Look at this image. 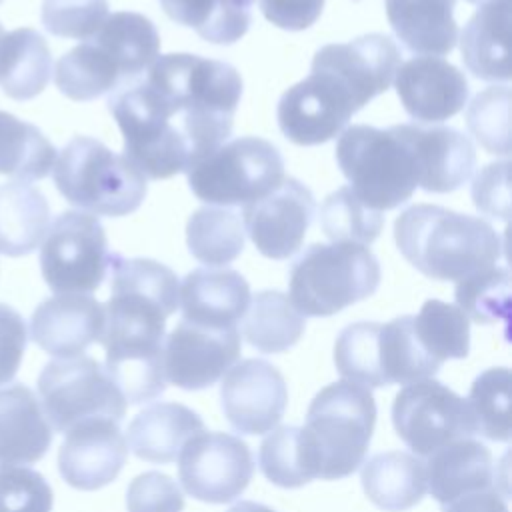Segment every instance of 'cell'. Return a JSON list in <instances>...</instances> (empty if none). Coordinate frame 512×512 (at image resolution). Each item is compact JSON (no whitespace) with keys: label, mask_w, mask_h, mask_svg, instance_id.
<instances>
[{"label":"cell","mask_w":512,"mask_h":512,"mask_svg":"<svg viewBox=\"0 0 512 512\" xmlns=\"http://www.w3.org/2000/svg\"><path fill=\"white\" fill-rule=\"evenodd\" d=\"M242 96L234 66L196 54L158 56L142 84L108 100L124 156L152 180L188 172L226 142Z\"/></svg>","instance_id":"obj_1"},{"label":"cell","mask_w":512,"mask_h":512,"mask_svg":"<svg viewBox=\"0 0 512 512\" xmlns=\"http://www.w3.org/2000/svg\"><path fill=\"white\" fill-rule=\"evenodd\" d=\"M400 254L432 280H462L496 264L502 242L482 218L434 204L406 208L394 222Z\"/></svg>","instance_id":"obj_2"},{"label":"cell","mask_w":512,"mask_h":512,"mask_svg":"<svg viewBox=\"0 0 512 512\" xmlns=\"http://www.w3.org/2000/svg\"><path fill=\"white\" fill-rule=\"evenodd\" d=\"M112 296L104 306L100 344L106 358L162 352L166 318L178 308L176 274L150 258L112 254Z\"/></svg>","instance_id":"obj_3"},{"label":"cell","mask_w":512,"mask_h":512,"mask_svg":"<svg viewBox=\"0 0 512 512\" xmlns=\"http://www.w3.org/2000/svg\"><path fill=\"white\" fill-rule=\"evenodd\" d=\"M158 52L160 36L146 16L114 12L94 36L56 62L54 82L70 100H94L150 68Z\"/></svg>","instance_id":"obj_4"},{"label":"cell","mask_w":512,"mask_h":512,"mask_svg":"<svg viewBox=\"0 0 512 512\" xmlns=\"http://www.w3.org/2000/svg\"><path fill=\"white\" fill-rule=\"evenodd\" d=\"M376 424V402L368 388L338 380L324 386L306 412L304 436L314 452L318 478L340 480L360 468Z\"/></svg>","instance_id":"obj_5"},{"label":"cell","mask_w":512,"mask_h":512,"mask_svg":"<svg viewBox=\"0 0 512 512\" xmlns=\"http://www.w3.org/2000/svg\"><path fill=\"white\" fill-rule=\"evenodd\" d=\"M52 178L64 200L88 214L126 216L146 196V176L90 136H76L60 150Z\"/></svg>","instance_id":"obj_6"},{"label":"cell","mask_w":512,"mask_h":512,"mask_svg":"<svg viewBox=\"0 0 512 512\" xmlns=\"http://www.w3.org/2000/svg\"><path fill=\"white\" fill-rule=\"evenodd\" d=\"M380 264L360 244H312L290 270V302L302 316H332L376 292Z\"/></svg>","instance_id":"obj_7"},{"label":"cell","mask_w":512,"mask_h":512,"mask_svg":"<svg viewBox=\"0 0 512 512\" xmlns=\"http://www.w3.org/2000/svg\"><path fill=\"white\" fill-rule=\"evenodd\" d=\"M336 160L350 190L372 210H392L418 186L414 156L394 126L356 124L340 132Z\"/></svg>","instance_id":"obj_8"},{"label":"cell","mask_w":512,"mask_h":512,"mask_svg":"<svg viewBox=\"0 0 512 512\" xmlns=\"http://www.w3.org/2000/svg\"><path fill=\"white\" fill-rule=\"evenodd\" d=\"M186 174L190 190L202 202L224 208L246 206L284 180V162L268 140L240 136L220 144Z\"/></svg>","instance_id":"obj_9"},{"label":"cell","mask_w":512,"mask_h":512,"mask_svg":"<svg viewBox=\"0 0 512 512\" xmlns=\"http://www.w3.org/2000/svg\"><path fill=\"white\" fill-rule=\"evenodd\" d=\"M38 394L46 420L60 434L92 418L120 422L126 414L122 392L106 368L88 356L48 362L38 376Z\"/></svg>","instance_id":"obj_10"},{"label":"cell","mask_w":512,"mask_h":512,"mask_svg":"<svg viewBox=\"0 0 512 512\" xmlns=\"http://www.w3.org/2000/svg\"><path fill=\"white\" fill-rule=\"evenodd\" d=\"M106 232L88 212H62L40 246V270L56 294H90L110 268Z\"/></svg>","instance_id":"obj_11"},{"label":"cell","mask_w":512,"mask_h":512,"mask_svg":"<svg viewBox=\"0 0 512 512\" xmlns=\"http://www.w3.org/2000/svg\"><path fill=\"white\" fill-rule=\"evenodd\" d=\"M392 424L418 456H430L450 442L476 434L466 400L434 378L406 384L394 396Z\"/></svg>","instance_id":"obj_12"},{"label":"cell","mask_w":512,"mask_h":512,"mask_svg":"<svg viewBox=\"0 0 512 512\" xmlns=\"http://www.w3.org/2000/svg\"><path fill=\"white\" fill-rule=\"evenodd\" d=\"M254 474V458L248 444L226 432L192 436L178 454V478L196 500L226 504L236 500Z\"/></svg>","instance_id":"obj_13"},{"label":"cell","mask_w":512,"mask_h":512,"mask_svg":"<svg viewBox=\"0 0 512 512\" xmlns=\"http://www.w3.org/2000/svg\"><path fill=\"white\" fill-rule=\"evenodd\" d=\"M236 326L210 328L182 320L162 346L164 378L182 390H202L218 382L240 358Z\"/></svg>","instance_id":"obj_14"},{"label":"cell","mask_w":512,"mask_h":512,"mask_svg":"<svg viewBox=\"0 0 512 512\" xmlns=\"http://www.w3.org/2000/svg\"><path fill=\"white\" fill-rule=\"evenodd\" d=\"M220 404L240 434H266L282 420L288 404L286 380L276 366L246 358L230 366L220 384Z\"/></svg>","instance_id":"obj_15"},{"label":"cell","mask_w":512,"mask_h":512,"mask_svg":"<svg viewBox=\"0 0 512 512\" xmlns=\"http://www.w3.org/2000/svg\"><path fill=\"white\" fill-rule=\"evenodd\" d=\"M314 210L310 190L296 178H284L270 194L244 206V232L260 254L284 260L302 246Z\"/></svg>","instance_id":"obj_16"},{"label":"cell","mask_w":512,"mask_h":512,"mask_svg":"<svg viewBox=\"0 0 512 512\" xmlns=\"http://www.w3.org/2000/svg\"><path fill=\"white\" fill-rule=\"evenodd\" d=\"M128 446L116 420L92 418L72 426L58 450L60 476L76 490H98L120 474Z\"/></svg>","instance_id":"obj_17"},{"label":"cell","mask_w":512,"mask_h":512,"mask_svg":"<svg viewBox=\"0 0 512 512\" xmlns=\"http://www.w3.org/2000/svg\"><path fill=\"white\" fill-rule=\"evenodd\" d=\"M394 88L408 116L424 124L452 118L468 100L464 74L438 56H414L400 64Z\"/></svg>","instance_id":"obj_18"},{"label":"cell","mask_w":512,"mask_h":512,"mask_svg":"<svg viewBox=\"0 0 512 512\" xmlns=\"http://www.w3.org/2000/svg\"><path fill=\"white\" fill-rule=\"evenodd\" d=\"M104 332V306L88 294H56L32 314L30 338L56 358L80 356Z\"/></svg>","instance_id":"obj_19"},{"label":"cell","mask_w":512,"mask_h":512,"mask_svg":"<svg viewBox=\"0 0 512 512\" xmlns=\"http://www.w3.org/2000/svg\"><path fill=\"white\" fill-rule=\"evenodd\" d=\"M394 128L408 144L418 170V186L426 192H452L472 176L476 152L462 132L448 126L422 128L416 124Z\"/></svg>","instance_id":"obj_20"},{"label":"cell","mask_w":512,"mask_h":512,"mask_svg":"<svg viewBox=\"0 0 512 512\" xmlns=\"http://www.w3.org/2000/svg\"><path fill=\"white\" fill-rule=\"evenodd\" d=\"M250 304V286L244 276L230 268L206 266L196 268L178 286V306L182 320L230 328L242 320Z\"/></svg>","instance_id":"obj_21"},{"label":"cell","mask_w":512,"mask_h":512,"mask_svg":"<svg viewBox=\"0 0 512 512\" xmlns=\"http://www.w3.org/2000/svg\"><path fill=\"white\" fill-rule=\"evenodd\" d=\"M312 62L340 74L366 106L394 82L400 52L388 36L366 34L346 44L322 46Z\"/></svg>","instance_id":"obj_22"},{"label":"cell","mask_w":512,"mask_h":512,"mask_svg":"<svg viewBox=\"0 0 512 512\" xmlns=\"http://www.w3.org/2000/svg\"><path fill=\"white\" fill-rule=\"evenodd\" d=\"M52 444V428L36 394L20 384L0 386V464H32Z\"/></svg>","instance_id":"obj_23"},{"label":"cell","mask_w":512,"mask_h":512,"mask_svg":"<svg viewBox=\"0 0 512 512\" xmlns=\"http://www.w3.org/2000/svg\"><path fill=\"white\" fill-rule=\"evenodd\" d=\"M424 468L426 486L442 506L460 496L496 488L498 484L490 450L474 438H462L442 446L428 456Z\"/></svg>","instance_id":"obj_24"},{"label":"cell","mask_w":512,"mask_h":512,"mask_svg":"<svg viewBox=\"0 0 512 512\" xmlns=\"http://www.w3.org/2000/svg\"><path fill=\"white\" fill-rule=\"evenodd\" d=\"M204 430L202 418L178 402H156L134 416L128 426V448L140 460L174 462L182 446Z\"/></svg>","instance_id":"obj_25"},{"label":"cell","mask_w":512,"mask_h":512,"mask_svg":"<svg viewBox=\"0 0 512 512\" xmlns=\"http://www.w3.org/2000/svg\"><path fill=\"white\" fill-rule=\"evenodd\" d=\"M454 6L456 0H386V16L410 52L442 56L458 40Z\"/></svg>","instance_id":"obj_26"},{"label":"cell","mask_w":512,"mask_h":512,"mask_svg":"<svg viewBox=\"0 0 512 512\" xmlns=\"http://www.w3.org/2000/svg\"><path fill=\"white\" fill-rule=\"evenodd\" d=\"M510 0L482 4L460 34V52L466 68L480 80L508 82Z\"/></svg>","instance_id":"obj_27"},{"label":"cell","mask_w":512,"mask_h":512,"mask_svg":"<svg viewBox=\"0 0 512 512\" xmlns=\"http://www.w3.org/2000/svg\"><path fill=\"white\" fill-rule=\"evenodd\" d=\"M360 480L366 498L384 512L410 510L428 490L424 462L402 450L370 456L362 462Z\"/></svg>","instance_id":"obj_28"},{"label":"cell","mask_w":512,"mask_h":512,"mask_svg":"<svg viewBox=\"0 0 512 512\" xmlns=\"http://www.w3.org/2000/svg\"><path fill=\"white\" fill-rule=\"evenodd\" d=\"M50 224V208L44 194L28 182L0 186V252L26 256L36 250Z\"/></svg>","instance_id":"obj_29"},{"label":"cell","mask_w":512,"mask_h":512,"mask_svg":"<svg viewBox=\"0 0 512 512\" xmlns=\"http://www.w3.org/2000/svg\"><path fill=\"white\" fill-rule=\"evenodd\" d=\"M52 74L50 48L34 28H16L0 38V88L14 100L38 96Z\"/></svg>","instance_id":"obj_30"},{"label":"cell","mask_w":512,"mask_h":512,"mask_svg":"<svg viewBox=\"0 0 512 512\" xmlns=\"http://www.w3.org/2000/svg\"><path fill=\"white\" fill-rule=\"evenodd\" d=\"M242 318L246 342L264 354H278L292 348L306 326L304 316L278 290H262L250 298Z\"/></svg>","instance_id":"obj_31"},{"label":"cell","mask_w":512,"mask_h":512,"mask_svg":"<svg viewBox=\"0 0 512 512\" xmlns=\"http://www.w3.org/2000/svg\"><path fill=\"white\" fill-rule=\"evenodd\" d=\"M54 160V146L34 124L0 112V174L18 182L40 180L48 176Z\"/></svg>","instance_id":"obj_32"},{"label":"cell","mask_w":512,"mask_h":512,"mask_svg":"<svg viewBox=\"0 0 512 512\" xmlns=\"http://www.w3.org/2000/svg\"><path fill=\"white\" fill-rule=\"evenodd\" d=\"M244 224L230 208H198L186 224V244L190 254L208 266H224L244 250Z\"/></svg>","instance_id":"obj_33"},{"label":"cell","mask_w":512,"mask_h":512,"mask_svg":"<svg viewBox=\"0 0 512 512\" xmlns=\"http://www.w3.org/2000/svg\"><path fill=\"white\" fill-rule=\"evenodd\" d=\"M258 466L280 488H300L318 478L314 452L300 426L272 428L260 442Z\"/></svg>","instance_id":"obj_34"},{"label":"cell","mask_w":512,"mask_h":512,"mask_svg":"<svg viewBox=\"0 0 512 512\" xmlns=\"http://www.w3.org/2000/svg\"><path fill=\"white\" fill-rule=\"evenodd\" d=\"M164 12L178 24L190 26L208 42L232 44L250 24L246 0H160Z\"/></svg>","instance_id":"obj_35"},{"label":"cell","mask_w":512,"mask_h":512,"mask_svg":"<svg viewBox=\"0 0 512 512\" xmlns=\"http://www.w3.org/2000/svg\"><path fill=\"white\" fill-rule=\"evenodd\" d=\"M440 366L418 342L414 316H398L380 326V370L386 386L432 378Z\"/></svg>","instance_id":"obj_36"},{"label":"cell","mask_w":512,"mask_h":512,"mask_svg":"<svg viewBox=\"0 0 512 512\" xmlns=\"http://www.w3.org/2000/svg\"><path fill=\"white\" fill-rule=\"evenodd\" d=\"M414 332L422 348L438 362L466 358L470 352V320L448 302L430 298L414 316Z\"/></svg>","instance_id":"obj_37"},{"label":"cell","mask_w":512,"mask_h":512,"mask_svg":"<svg viewBox=\"0 0 512 512\" xmlns=\"http://www.w3.org/2000/svg\"><path fill=\"white\" fill-rule=\"evenodd\" d=\"M510 370L488 368L478 374L466 398L474 432L494 442L510 440Z\"/></svg>","instance_id":"obj_38"},{"label":"cell","mask_w":512,"mask_h":512,"mask_svg":"<svg viewBox=\"0 0 512 512\" xmlns=\"http://www.w3.org/2000/svg\"><path fill=\"white\" fill-rule=\"evenodd\" d=\"M380 326L378 322L348 324L334 344V364L340 376L368 390L386 386L380 370Z\"/></svg>","instance_id":"obj_39"},{"label":"cell","mask_w":512,"mask_h":512,"mask_svg":"<svg viewBox=\"0 0 512 512\" xmlns=\"http://www.w3.org/2000/svg\"><path fill=\"white\" fill-rule=\"evenodd\" d=\"M320 226L332 242L370 246L382 226L384 216L368 208L348 186L332 192L320 208Z\"/></svg>","instance_id":"obj_40"},{"label":"cell","mask_w":512,"mask_h":512,"mask_svg":"<svg viewBox=\"0 0 512 512\" xmlns=\"http://www.w3.org/2000/svg\"><path fill=\"white\" fill-rule=\"evenodd\" d=\"M456 306L468 320L478 324H508L510 318V272L508 268H484L456 282Z\"/></svg>","instance_id":"obj_41"},{"label":"cell","mask_w":512,"mask_h":512,"mask_svg":"<svg viewBox=\"0 0 512 512\" xmlns=\"http://www.w3.org/2000/svg\"><path fill=\"white\" fill-rule=\"evenodd\" d=\"M468 130L490 154H510V88L490 86L466 110Z\"/></svg>","instance_id":"obj_42"},{"label":"cell","mask_w":512,"mask_h":512,"mask_svg":"<svg viewBox=\"0 0 512 512\" xmlns=\"http://www.w3.org/2000/svg\"><path fill=\"white\" fill-rule=\"evenodd\" d=\"M44 28L60 38L88 40L108 18L106 0H44Z\"/></svg>","instance_id":"obj_43"},{"label":"cell","mask_w":512,"mask_h":512,"mask_svg":"<svg viewBox=\"0 0 512 512\" xmlns=\"http://www.w3.org/2000/svg\"><path fill=\"white\" fill-rule=\"evenodd\" d=\"M52 504V488L40 472L0 464V512H52Z\"/></svg>","instance_id":"obj_44"},{"label":"cell","mask_w":512,"mask_h":512,"mask_svg":"<svg viewBox=\"0 0 512 512\" xmlns=\"http://www.w3.org/2000/svg\"><path fill=\"white\" fill-rule=\"evenodd\" d=\"M126 508L128 512H182L184 494L168 474L150 470L130 482Z\"/></svg>","instance_id":"obj_45"},{"label":"cell","mask_w":512,"mask_h":512,"mask_svg":"<svg viewBox=\"0 0 512 512\" xmlns=\"http://www.w3.org/2000/svg\"><path fill=\"white\" fill-rule=\"evenodd\" d=\"M510 162H496L484 166L472 182L474 206L492 218L508 220L510 216V184H508Z\"/></svg>","instance_id":"obj_46"},{"label":"cell","mask_w":512,"mask_h":512,"mask_svg":"<svg viewBox=\"0 0 512 512\" xmlns=\"http://www.w3.org/2000/svg\"><path fill=\"white\" fill-rule=\"evenodd\" d=\"M28 344L26 322L12 306L0 302V386L10 384Z\"/></svg>","instance_id":"obj_47"},{"label":"cell","mask_w":512,"mask_h":512,"mask_svg":"<svg viewBox=\"0 0 512 512\" xmlns=\"http://www.w3.org/2000/svg\"><path fill=\"white\" fill-rule=\"evenodd\" d=\"M258 2L264 18L284 30H304L312 26L324 8V0H258Z\"/></svg>","instance_id":"obj_48"},{"label":"cell","mask_w":512,"mask_h":512,"mask_svg":"<svg viewBox=\"0 0 512 512\" xmlns=\"http://www.w3.org/2000/svg\"><path fill=\"white\" fill-rule=\"evenodd\" d=\"M442 512H508V504L506 496H500L496 488H488L444 504Z\"/></svg>","instance_id":"obj_49"},{"label":"cell","mask_w":512,"mask_h":512,"mask_svg":"<svg viewBox=\"0 0 512 512\" xmlns=\"http://www.w3.org/2000/svg\"><path fill=\"white\" fill-rule=\"evenodd\" d=\"M228 512H276L274 508L260 504V502H252V500H240L238 504H234Z\"/></svg>","instance_id":"obj_50"},{"label":"cell","mask_w":512,"mask_h":512,"mask_svg":"<svg viewBox=\"0 0 512 512\" xmlns=\"http://www.w3.org/2000/svg\"><path fill=\"white\" fill-rule=\"evenodd\" d=\"M466 2H470V4H478V6H482V4H486V2H490V0H466Z\"/></svg>","instance_id":"obj_51"},{"label":"cell","mask_w":512,"mask_h":512,"mask_svg":"<svg viewBox=\"0 0 512 512\" xmlns=\"http://www.w3.org/2000/svg\"><path fill=\"white\" fill-rule=\"evenodd\" d=\"M2 34H4V30H2V26H0V38H2Z\"/></svg>","instance_id":"obj_52"},{"label":"cell","mask_w":512,"mask_h":512,"mask_svg":"<svg viewBox=\"0 0 512 512\" xmlns=\"http://www.w3.org/2000/svg\"><path fill=\"white\" fill-rule=\"evenodd\" d=\"M246 2H250V4H252V2H254V0H246Z\"/></svg>","instance_id":"obj_53"}]
</instances>
